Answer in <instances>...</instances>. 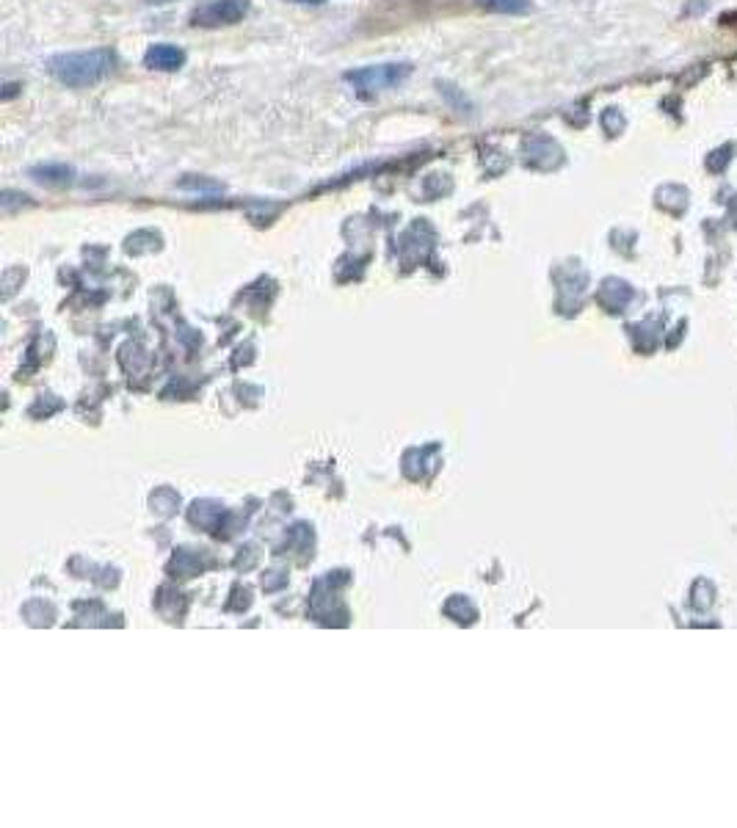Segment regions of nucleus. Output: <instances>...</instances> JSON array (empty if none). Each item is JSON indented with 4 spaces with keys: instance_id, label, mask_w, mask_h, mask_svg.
<instances>
[{
    "instance_id": "nucleus-1",
    "label": "nucleus",
    "mask_w": 737,
    "mask_h": 828,
    "mask_svg": "<svg viewBox=\"0 0 737 828\" xmlns=\"http://www.w3.org/2000/svg\"><path fill=\"white\" fill-rule=\"evenodd\" d=\"M116 67V53L108 47H94L83 53H64L50 58V72L58 83L70 89H89L105 81Z\"/></svg>"
},
{
    "instance_id": "nucleus-2",
    "label": "nucleus",
    "mask_w": 737,
    "mask_h": 828,
    "mask_svg": "<svg viewBox=\"0 0 737 828\" xmlns=\"http://www.w3.org/2000/svg\"><path fill=\"white\" fill-rule=\"evenodd\" d=\"M409 75H412V64H398V61H392V64H373V67L346 72V81L351 83L359 94H379L392 89V86H398V83H404Z\"/></svg>"
},
{
    "instance_id": "nucleus-3",
    "label": "nucleus",
    "mask_w": 737,
    "mask_h": 828,
    "mask_svg": "<svg viewBox=\"0 0 737 828\" xmlns=\"http://www.w3.org/2000/svg\"><path fill=\"white\" fill-rule=\"evenodd\" d=\"M249 0H213L208 6H202L199 12H194V25L199 28H221V25H235L241 23L243 17L249 14Z\"/></svg>"
},
{
    "instance_id": "nucleus-4",
    "label": "nucleus",
    "mask_w": 737,
    "mask_h": 828,
    "mask_svg": "<svg viewBox=\"0 0 737 828\" xmlns=\"http://www.w3.org/2000/svg\"><path fill=\"white\" fill-rule=\"evenodd\" d=\"M144 67L158 69V72H177L180 67H185V50L177 45H152L147 53H144Z\"/></svg>"
},
{
    "instance_id": "nucleus-5",
    "label": "nucleus",
    "mask_w": 737,
    "mask_h": 828,
    "mask_svg": "<svg viewBox=\"0 0 737 828\" xmlns=\"http://www.w3.org/2000/svg\"><path fill=\"white\" fill-rule=\"evenodd\" d=\"M31 174H34L39 183L47 185H67L72 183V177H75L72 166H64V163H45V166H36Z\"/></svg>"
},
{
    "instance_id": "nucleus-6",
    "label": "nucleus",
    "mask_w": 737,
    "mask_h": 828,
    "mask_svg": "<svg viewBox=\"0 0 737 828\" xmlns=\"http://www.w3.org/2000/svg\"><path fill=\"white\" fill-rule=\"evenodd\" d=\"M481 9L497 14H525L530 9V0H475Z\"/></svg>"
},
{
    "instance_id": "nucleus-7",
    "label": "nucleus",
    "mask_w": 737,
    "mask_h": 828,
    "mask_svg": "<svg viewBox=\"0 0 737 828\" xmlns=\"http://www.w3.org/2000/svg\"><path fill=\"white\" fill-rule=\"evenodd\" d=\"M442 92L448 94L453 103H459V108L464 111V108H470V103H467V97H461V94L453 92V86H448V83H442Z\"/></svg>"
},
{
    "instance_id": "nucleus-8",
    "label": "nucleus",
    "mask_w": 737,
    "mask_h": 828,
    "mask_svg": "<svg viewBox=\"0 0 737 828\" xmlns=\"http://www.w3.org/2000/svg\"><path fill=\"white\" fill-rule=\"evenodd\" d=\"M17 89H20L17 83H9V86H6V92H3V100H9V97H14V94H17Z\"/></svg>"
},
{
    "instance_id": "nucleus-9",
    "label": "nucleus",
    "mask_w": 737,
    "mask_h": 828,
    "mask_svg": "<svg viewBox=\"0 0 737 828\" xmlns=\"http://www.w3.org/2000/svg\"><path fill=\"white\" fill-rule=\"evenodd\" d=\"M147 3H155V6H161V3H172V0H147Z\"/></svg>"
},
{
    "instance_id": "nucleus-10",
    "label": "nucleus",
    "mask_w": 737,
    "mask_h": 828,
    "mask_svg": "<svg viewBox=\"0 0 737 828\" xmlns=\"http://www.w3.org/2000/svg\"><path fill=\"white\" fill-rule=\"evenodd\" d=\"M296 3H323V0H296Z\"/></svg>"
}]
</instances>
